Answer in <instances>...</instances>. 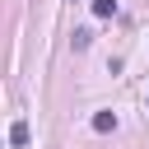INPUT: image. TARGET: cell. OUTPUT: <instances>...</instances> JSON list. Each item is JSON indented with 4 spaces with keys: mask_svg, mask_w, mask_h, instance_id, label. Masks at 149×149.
Instances as JSON below:
<instances>
[{
    "mask_svg": "<svg viewBox=\"0 0 149 149\" xmlns=\"http://www.w3.org/2000/svg\"><path fill=\"white\" fill-rule=\"evenodd\" d=\"M93 130H116V112H93Z\"/></svg>",
    "mask_w": 149,
    "mask_h": 149,
    "instance_id": "cell-1",
    "label": "cell"
},
{
    "mask_svg": "<svg viewBox=\"0 0 149 149\" xmlns=\"http://www.w3.org/2000/svg\"><path fill=\"white\" fill-rule=\"evenodd\" d=\"M9 144H14V149L28 144V121H14V126H9Z\"/></svg>",
    "mask_w": 149,
    "mask_h": 149,
    "instance_id": "cell-2",
    "label": "cell"
},
{
    "mask_svg": "<svg viewBox=\"0 0 149 149\" xmlns=\"http://www.w3.org/2000/svg\"><path fill=\"white\" fill-rule=\"evenodd\" d=\"M93 14H98V19H112V14H116V0H93Z\"/></svg>",
    "mask_w": 149,
    "mask_h": 149,
    "instance_id": "cell-3",
    "label": "cell"
}]
</instances>
